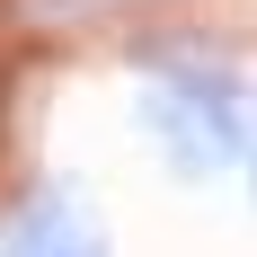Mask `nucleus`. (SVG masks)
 I'll list each match as a JSON object with an SVG mask.
<instances>
[{"instance_id": "f03ea898", "label": "nucleus", "mask_w": 257, "mask_h": 257, "mask_svg": "<svg viewBox=\"0 0 257 257\" xmlns=\"http://www.w3.org/2000/svg\"><path fill=\"white\" fill-rule=\"evenodd\" d=\"M248 178H257V160H248Z\"/></svg>"}, {"instance_id": "f257e3e1", "label": "nucleus", "mask_w": 257, "mask_h": 257, "mask_svg": "<svg viewBox=\"0 0 257 257\" xmlns=\"http://www.w3.org/2000/svg\"><path fill=\"white\" fill-rule=\"evenodd\" d=\"M0 257H106V231L89 222V204H80L71 186H45L18 213V231L0 239Z\"/></svg>"}]
</instances>
